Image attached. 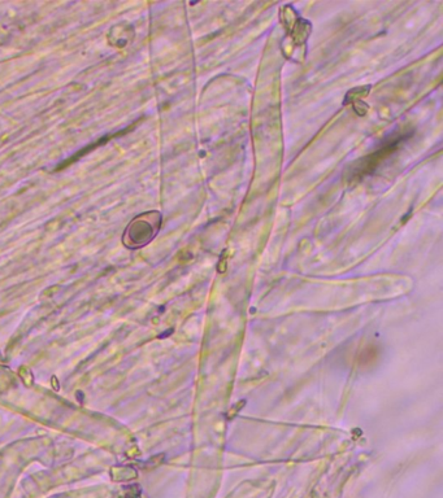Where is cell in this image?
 Here are the masks:
<instances>
[{"label": "cell", "mask_w": 443, "mask_h": 498, "mask_svg": "<svg viewBox=\"0 0 443 498\" xmlns=\"http://www.w3.org/2000/svg\"><path fill=\"white\" fill-rule=\"evenodd\" d=\"M163 225V214L157 211L138 214L126 226L122 233V244L128 249H140L156 238Z\"/></svg>", "instance_id": "cell-1"}, {"label": "cell", "mask_w": 443, "mask_h": 498, "mask_svg": "<svg viewBox=\"0 0 443 498\" xmlns=\"http://www.w3.org/2000/svg\"><path fill=\"white\" fill-rule=\"evenodd\" d=\"M281 13H282L281 20L285 25L287 35L291 38L295 44H298V47L304 46L311 34V23L307 20L300 18L290 6L285 7Z\"/></svg>", "instance_id": "cell-2"}, {"label": "cell", "mask_w": 443, "mask_h": 498, "mask_svg": "<svg viewBox=\"0 0 443 498\" xmlns=\"http://www.w3.org/2000/svg\"><path fill=\"white\" fill-rule=\"evenodd\" d=\"M400 140H403V135L398 138H392V139H390L389 142L385 143L380 149H377L375 153H372L369 154V156L364 157V159L359 160L357 165H355L354 169H352L350 178L352 177L361 178L363 175L368 174L369 171H372L375 168H377V165L382 161L383 159H386V157L389 156V154H391L392 152L398 148Z\"/></svg>", "instance_id": "cell-3"}, {"label": "cell", "mask_w": 443, "mask_h": 498, "mask_svg": "<svg viewBox=\"0 0 443 498\" xmlns=\"http://www.w3.org/2000/svg\"><path fill=\"white\" fill-rule=\"evenodd\" d=\"M372 86L366 85V86H361V87H356V89H352L351 91H349L344 96V100H343V106H350L356 100H363L364 97L368 96L369 91H371Z\"/></svg>", "instance_id": "cell-4"}, {"label": "cell", "mask_w": 443, "mask_h": 498, "mask_svg": "<svg viewBox=\"0 0 443 498\" xmlns=\"http://www.w3.org/2000/svg\"><path fill=\"white\" fill-rule=\"evenodd\" d=\"M113 29L114 30H117V32L116 33L111 32V34H116V35H114V38H111V39H109V43L114 47L126 46V44L129 43V40H130L128 38V32H126V30H120V26H116V28Z\"/></svg>", "instance_id": "cell-5"}, {"label": "cell", "mask_w": 443, "mask_h": 498, "mask_svg": "<svg viewBox=\"0 0 443 498\" xmlns=\"http://www.w3.org/2000/svg\"><path fill=\"white\" fill-rule=\"evenodd\" d=\"M351 106H352V109H354V112L357 114V116H365L366 112H368V109H369V107L366 106L363 100H356V101L352 102Z\"/></svg>", "instance_id": "cell-6"}]
</instances>
